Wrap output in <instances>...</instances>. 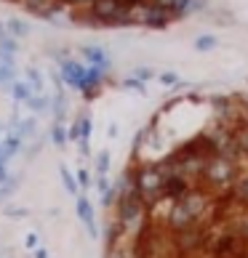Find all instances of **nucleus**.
I'll return each mask as SVG.
<instances>
[{
  "mask_svg": "<svg viewBox=\"0 0 248 258\" xmlns=\"http://www.w3.org/2000/svg\"><path fill=\"white\" fill-rule=\"evenodd\" d=\"M195 48H197V51H211V48H216V37H211V35L197 37V40H195Z\"/></svg>",
  "mask_w": 248,
  "mask_h": 258,
  "instance_id": "aec40b11",
  "label": "nucleus"
},
{
  "mask_svg": "<svg viewBox=\"0 0 248 258\" xmlns=\"http://www.w3.org/2000/svg\"><path fill=\"white\" fill-rule=\"evenodd\" d=\"M133 173V189L141 197V203L147 208H155L163 200V181L166 170L160 168V162H139L136 168H131Z\"/></svg>",
  "mask_w": 248,
  "mask_h": 258,
  "instance_id": "7ed1b4c3",
  "label": "nucleus"
},
{
  "mask_svg": "<svg viewBox=\"0 0 248 258\" xmlns=\"http://www.w3.org/2000/svg\"><path fill=\"white\" fill-rule=\"evenodd\" d=\"M35 258H48V250H45V247H37V250H35Z\"/></svg>",
  "mask_w": 248,
  "mask_h": 258,
  "instance_id": "c756f323",
  "label": "nucleus"
},
{
  "mask_svg": "<svg viewBox=\"0 0 248 258\" xmlns=\"http://www.w3.org/2000/svg\"><path fill=\"white\" fill-rule=\"evenodd\" d=\"M0 155H3V144H0Z\"/></svg>",
  "mask_w": 248,
  "mask_h": 258,
  "instance_id": "2f4dec72",
  "label": "nucleus"
},
{
  "mask_svg": "<svg viewBox=\"0 0 248 258\" xmlns=\"http://www.w3.org/2000/svg\"><path fill=\"white\" fill-rule=\"evenodd\" d=\"M197 184L189 181L184 173H176V170H166V181H163V200L168 203H179L182 197H187Z\"/></svg>",
  "mask_w": 248,
  "mask_h": 258,
  "instance_id": "39448f33",
  "label": "nucleus"
},
{
  "mask_svg": "<svg viewBox=\"0 0 248 258\" xmlns=\"http://www.w3.org/2000/svg\"><path fill=\"white\" fill-rule=\"evenodd\" d=\"M6 216H11V218H22V216H27V210H24V208H6Z\"/></svg>",
  "mask_w": 248,
  "mask_h": 258,
  "instance_id": "cd10ccee",
  "label": "nucleus"
},
{
  "mask_svg": "<svg viewBox=\"0 0 248 258\" xmlns=\"http://www.w3.org/2000/svg\"><path fill=\"white\" fill-rule=\"evenodd\" d=\"M75 208H78V218L85 224L88 234L96 237L99 232H96V218H93V205H91V200L83 197V195H78V200H75Z\"/></svg>",
  "mask_w": 248,
  "mask_h": 258,
  "instance_id": "0eeeda50",
  "label": "nucleus"
},
{
  "mask_svg": "<svg viewBox=\"0 0 248 258\" xmlns=\"http://www.w3.org/2000/svg\"><path fill=\"white\" fill-rule=\"evenodd\" d=\"M32 133H35V120H32V117L19 122V128H16V136H19V139H30Z\"/></svg>",
  "mask_w": 248,
  "mask_h": 258,
  "instance_id": "dca6fc26",
  "label": "nucleus"
},
{
  "mask_svg": "<svg viewBox=\"0 0 248 258\" xmlns=\"http://www.w3.org/2000/svg\"><path fill=\"white\" fill-rule=\"evenodd\" d=\"M83 56L88 59V64H91V67H99V70H107V67H110V59H107V53H104L102 48L85 45V48H83Z\"/></svg>",
  "mask_w": 248,
  "mask_h": 258,
  "instance_id": "9d476101",
  "label": "nucleus"
},
{
  "mask_svg": "<svg viewBox=\"0 0 248 258\" xmlns=\"http://www.w3.org/2000/svg\"><path fill=\"white\" fill-rule=\"evenodd\" d=\"M126 22L131 27H152V30H163L174 22V16H171L166 8L155 6L152 0H139V3H133L128 8V16Z\"/></svg>",
  "mask_w": 248,
  "mask_h": 258,
  "instance_id": "20e7f679",
  "label": "nucleus"
},
{
  "mask_svg": "<svg viewBox=\"0 0 248 258\" xmlns=\"http://www.w3.org/2000/svg\"><path fill=\"white\" fill-rule=\"evenodd\" d=\"M160 83H163V85H176L179 78H176L174 72H166V75H160Z\"/></svg>",
  "mask_w": 248,
  "mask_h": 258,
  "instance_id": "bb28decb",
  "label": "nucleus"
},
{
  "mask_svg": "<svg viewBox=\"0 0 248 258\" xmlns=\"http://www.w3.org/2000/svg\"><path fill=\"white\" fill-rule=\"evenodd\" d=\"M230 157L237 162H248V117L232 125V141H230Z\"/></svg>",
  "mask_w": 248,
  "mask_h": 258,
  "instance_id": "423d86ee",
  "label": "nucleus"
},
{
  "mask_svg": "<svg viewBox=\"0 0 248 258\" xmlns=\"http://www.w3.org/2000/svg\"><path fill=\"white\" fill-rule=\"evenodd\" d=\"M8 181V170H6V160H0V184Z\"/></svg>",
  "mask_w": 248,
  "mask_h": 258,
  "instance_id": "c85d7f7f",
  "label": "nucleus"
},
{
  "mask_svg": "<svg viewBox=\"0 0 248 258\" xmlns=\"http://www.w3.org/2000/svg\"><path fill=\"white\" fill-rule=\"evenodd\" d=\"M232 200L237 205H243V208H248V170L243 168V173H240V178H237V184H235V189H232Z\"/></svg>",
  "mask_w": 248,
  "mask_h": 258,
  "instance_id": "9b49d317",
  "label": "nucleus"
},
{
  "mask_svg": "<svg viewBox=\"0 0 248 258\" xmlns=\"http://www.w3.org/2000/svg\"><path fill=\"white\" fill-rule=\"evenodd\" d=\"M91 184H93V176L88 173V170H85V168L78 170V186L80 189H91Z\"/></svg>",
  "mask_w": 248,
  "mask_h": 258,
  "instance_id": "412c9836",
  "label": "nucleus"
},
{
  "mask_svg": "<svg viewBox=\"0 0 248 258\" xmlns=\"http://www.w3.org/2000/svg\"><path fill=\"white\" fill-rule=\"evenodd\" d=\"M59 176H62V184H64V189H67V192L78 197V192H80V186H78V178H75V176L70 173V170L64 168V165L59 168Z\"/></svg>",
  "mask_w": 248,
  "mask_h": 258,
  "instance_id": "4468645a",
  "label": "nucleus"
},
{
  "mask_svg": "<svg viewBox=\"0 0 248 258\" xmlns=\"http://www.w3.org/2000/svg\"><path fill=\"white\" fill-rule=\"evenodd\" d=\"M96 186H99V192H102V195H107L110 189H112V184L107 181V176H96Z\"/></svg>",
  "mask_w": 248,
  "mask_h": 258,
  "instance_id": "393cba45",
  "label": "nucleus"
},
{
  "mask_svg": "<svg viewBox=\"0 0 248 258\" xmlns=\"http://www.w3.org/2000/svg\"><path fill=\"white\" fill-rule=\"evenodd\" d=\"M0 83H14V67L0 64Z\"/></svg>",
  "mask_w": 248,
  "mask_h": 258,
  "instance_id": "4be33fe9",
  "label": "nucleus"
},
{
  "mask_svg": "<svg viewBox=\"0 0 248 258\" xmlns=\"http://www.w3.org/2000/svg\"><path fill=\"white\" fill-rule=\"evenodd\" d=\"M110 170V152H99L96 155V176H107Z\"/></svg>",
  "mask_w": 248,
  "mask_h": 258,
  "instance_id": "a211bd4d",
  "label": "nucleus"
},
{
  "mask_svg": "<svg viewBox=\"0 0 248 258\" xmlns=\"http://www.w3.org/2000/svg\"><path fill=\"white\" fill-rule=\"evenodd\" d=\"M22 6L30 14H35V16H54L59 0H22Z\"/></svg>",
  "mask_w": 248,
  "mask_h": 258,
  "instance_id": "1a4fd4ad",
  "label": "nucleus"
},
{
  "mask_svg": "<svg viewBox=\"0 0 248 258\" xmlns=\"http://www.w3.org/2000/svg\"><path fill=\"white\" fill-rule=\"evenodd\" d=\"M126 88H133V91L144 93V83H141V80H136V78H128V80H126Z\"/></svg>",
  "mask_w": 248,
  "mask_h": 258,
  "instance_id": "a878e982",
  "label": "nucleus"
},
{
  "mask_svg": "<svg viewBox=\"0 0 248 258\" xmlns=\"http://www.w3.org/2000/svg\"><path fill=\"white\" fill-rule=\"evenodd\" d=\"M8 32H11V37H24L30 32V27L24 22H19V19H8Z\"/></svg>",
  "mask_w": 248,
  "mask_h": 258,
  "instance_id": "2eb2a0df",
  "label": "nucleus"
},
{
  "mask_svg": "<svg viewBox=\"0 0 248 258\" xmlns=\"http://www.w3.org/2000/svg\"><path fill=\"white\" fill-rule=\"evenodd\" d=\"M19 147H22V139H19L16 136V133H14V136H8L6 139V144H3V155H0V160H11L14 155H16V152H19Z\"/></svg>",
  "mask_w": 248,
  "mask_h": 258,
  "instance_id": "ddd939ff",
  "label": "nucleus"
},
{
  "mask_svg": "<svg viewBox=\"0 0 248 258\" xmlns=\"http://www.w3.org/2000/svg\"><path fill=\"white\" fill-rule=\"evenodd\" d=\"M243 162H237L230 155H214L208 157L206 168H203V176H200L197 186H203L208 195H214L216 200H227L232 197V189L237 184V178L243 173Z\"/></svg>",
  "mask_w": 248,
  "mask_h": 258,
  "instance_id": "f257e3e1",
  "label": "nucleus"
},
{
  "mask_svg": "<svg viewBox=\"0 0 248 258\" xmlns=\"http://www.w3.org/2000/svg\"><path fill=\"white\" fill-rule=\"evenodd\" d=\"M27 104H30V107H32L35 112H48V109H51V101L45 99V96H32Z\"/></svg>",
  "mask_w": 248,
  "mask_h": 258,
  "instance_id": "6ab92c4d",
  "label": "nucleus"
},
{
  "mask_svg": "<svg viewBox=\"0 0 248 258\" xmlns=\"http://www.w3.org/2000/svg\"><path fill=\"white\" fill-rule=\"evenodd\" d=\"M27 78H30V85H35V88H43V78L37 70H27Z\"/></svg>",
  "mask_w": 248,
  "mask_h": 258,
  "instance_id": "5701e85b",
  "label": "nucleus"
},
{
  "mask_svg": "<svg viewBox=\"0 0 248 258\" xmlns=\"http://www.w3.org/2000/svg\"><path fill=\"white\" fill-rule=\"evenodd\" d=\"M6 35H8V32L3 30V24H0V40H3V37H6Z\"/></svg>",
  "mask_w": 248,
  "mask_h": 258,
  "instance_id": "7c9ffc66",
  "label": "nucleus"
},
{
  "mask_svg": "<svg viewBox=\"0 0 248 258\" xmlns=\"http://www.w3.org/2000/svg\"><path fill=\"white\" fill-rule=\"evenodd\" d=\"M115 224L123 229V234H126V240L133 242L136 237L144 232L150 226V208L141 203L139 195H126V197H118L115 200Z\"/></svg>",
  "mask_w": 248,
  "mask_h": 258,
  "instance_id": "f03ea898",
  "label": "nucleus"
},
{
  "mask_svg": "<svg viewBox=\"0 0 248 258\" xmlns=\"http://www.w3.org/2000/svg\"><path fill=\"white\" fill-rule=\"evenodd\" d=\"M14 186H16V181H14V178H8L6 184H0V200L8 197V195H14Z\"/></svg>",
  "mask_w": 248,
  "mask_h": 258,
  "instance_id": "b1692460",
  "label": "nucleus"
},
{
  "mask_svg": "<svg viewBox=\"0 0 248 258\" xmlns=\"http://www.w3.org/2000/svg\"><path fill=\"white\" fill-rule=\"evenodd\" d=\"M62 78L67 85H72V88H80L83 85V78H85V67H80L78 61H62Z\"/></svg>",
  "mask_w": 248,
  "mask_h": 258,
  "instance_id": "6e6552de",
  "label": "nucleus"
},
{
  "mask_svg": "<svg viewBox=\"0 0 248 258\" xmlns=\"http://www.w3.org/2000/svg\"><path fill=\"white\" fill-rule=\"evenodd\" d=\"M11 91H14V99L16 101H30L32 99V88H30V83H19V80H14L11 83Z\"/></svg>",
  "mask_w": 248,
  "mask_h": 258,
  "instance_id": "f8f14e48",
  "label": "nucleus"
},
{
  "mask_svg": "<svg viewBox=\"0 0 248 258\" xmlns=\"http://www.w3.org/2000/svg\"><path fill=\"white\" fill-rule=\"evenodd\" d=\"M51 139H54V144L59 147V149L67 144V133H64V125H62V122H56V125L51 128Z\"/></svg>",
  "mask_w": 248,
  "mask_h": 258,
  "instance_id": "f3484780",
  "label": "nucleus"
}]
</instances>
